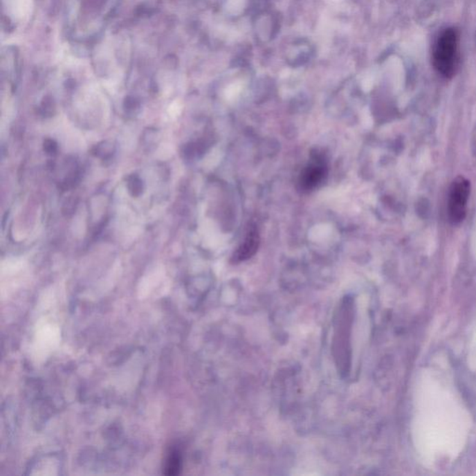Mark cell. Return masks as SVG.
I'll list each match as a JSON object with an SVG mask.
<instances>
[{"label": "cell", "instance_id": "1", "mask_svg": "<svg viewBox=\"0 0 476 476\" xmlns=\"http://www.w3.org/2000/svg\"><path fill=\"white\" fill-rule=\"evenodd\" d=\"M429 380L416 393L414 440L421 453L430 458L455 456L467 435L466 411L448 384Z\"/></svg>", "mask_w": 476, "mask_h": 476}, {"label": "cell", "instance_id": "2", "mask_svg": "<svg viewBox=\"0 0 476 476\" xmlns=\"http://www.w3.org/2000/svg\"><path fill=\"white\" fill-rule=\"evenodd\" d=\"M353 302L345 299L336 313L332 349L340 374L347 376L351 369V329L354 318Z\"/></svg>", "mask_w": 476, "mask_h": 476}, {"label": "cell", "instance_id": "3", "mask_svg": "<svg viewBox=\"0 0 476 476\" xmlns=\"http://www.w3.org/2000/svg\"><path fill=\"white\" fill-rule=\"evenodd\" d=\"M458 35L454 29H446L437 40L434 53V64L445 77H451L457 66Z\"/></svg>", "mask_w": 476, "mask_h": 476}, {"label": "cell", "instance_id": "4", "mask_svg": "<svg viewBox=\"0 0 476 476\" xmlns=\"http://www.w3.org/2000/svg\"><path fill=\"white\" fill-rule=\"evenodd\" d=\"M470 183L464 176H459L451 183L448 194V218L453 224L461 223L466 217Z\"/></svg>", "mask_w": 476, "mask_h": 476}, {"label": "cell", "instance_id": "5", "mask_svg": "<svg viewBox=\"0 0 476 476\" xmlns=\"http://www.w3.org/2000/svg\"><path fill=\"white\" fill-rule=\"evenodd\" d=\"M329 172L327 161L323 153L315 150V153L311 154V158L304 169L302 170L300 175L299 185L300 190L309 193L318 188L323 183L324 178H327Z\"/></svg>", "mask_w": 476, "mask_h": 476}, {"label": "cell", "instance_id": "6", "mask_svg": "<svg viewBox=\"0 0 476 476\" xmlns=\"http://www.w3.org/2000/svg\"><path fill=\"white\" fill-rule=\"evenodd\" d=\"M259 244V235L258 230H257L255 226L250 227L244 240H243L241 244L232 254V262L234 264H238V262L247 261L258 250Z\"/></svg>", "mask_w": 476, "mask_h": 476}, {"label": "cell", "instance_id": "7", "mask_svg": "<svg viewBox=\"0 0 476 476\" xmlns=\"http://www.w3.org/2000/svg\"><path fill=\"white\" fill-rule=\"evenodd\" d=\"M127 189H128L131 196L139 197L142 196L143 190H145L142 178L136 174L129 175L127 178Z\"/></svg>", "mask_w": 476, "mask_h": 476}, {"label": "cell", "instance_id": "8", "mask_svg": "<svg viewBox=\"0 0 476 476\" xmlns=\"http://www.w3.org/2000/svg\"><path fill=\"white\" fill-rule=\"evenodd\" d=\"M113 149L112 145L108 142H102L98 143L93 148V155L97 156V158L102 159V161H107L109 159L111 156H113Z\"/></svg>", "mask_w": 476, "mask_h": 476}, {"label": "cell", "instance_id": "9", "mask_svg": "<svg viewBox=\"0 0 476 476\" xmlns=\"http://www.w3.org/2000/svg\"><path fill=\"white\" fill-rule=\"evenodd\" d=\"M43 150L48 156H55L58 152V145L53 139H46L43 143Z\"/></svg>", "mask_w": 476, "mask_h": 476}, {"label": "cell", "instance_id": "10", "mask_svg": "<svg viewBox=\"0 0 476 476\" xmlns=\"http://www.w3.org/2000/svg\"><path fill=\"white\" fill-rule=\"evenodd\" d=\"M180 459H178V456L177 455H172L170 457L169 464H167V470H169V472H167V475H176V473H178V469H180Z\"/></svg>", "mask_w": 476, "mask_h": 476}, {"label": "cell", "instance_id": "11", "mask_svg": "<svg viewBox=\"0 0 476 476\" xmlns=\"http://www.w3.org/2000/svg\"><path fill=\"white\" fill-rule=\"evenodd\" d=\"M42 115L44 116H53L54 113H55V107L53 104V102L45 101L42 104Z\"/></svg>", "mask_w": 476, "mask_h": 476}]
</instances>
